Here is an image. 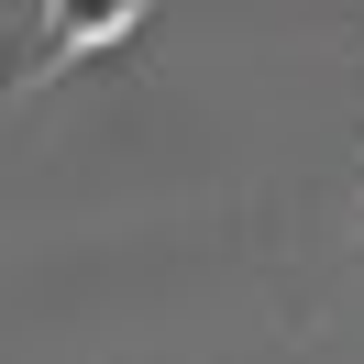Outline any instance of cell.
I'll return each instance as SVG.
<instances>
[{"instance_id": "cell-1", "label": "cell", "mask_w": 364, "mask_h": 364, "mask_svg": "<svg viewBox=\"0 0 364 364\" xmlns=\"http://www.w3.org/2000/svg\"><path fill=\"white\" fill-rule=\"evenodd\" d=\"M144 11H155V0H23V33H11V55H0V89H11V100L45 89L55 67H77V55L144 33Z\"/></svg>"}]
</instances>
